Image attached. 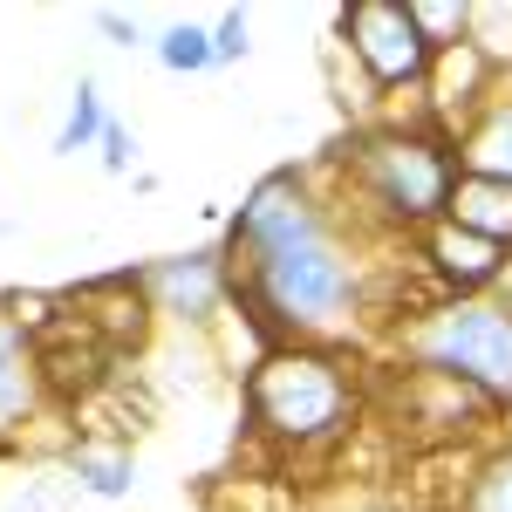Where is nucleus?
Masks as SVG:
<instances>
[{
  "instance_id": "1",
  "label": "nucleus",
  "mask_w": 512,
  "mask_h": 512,
  "mask_svg": "<svg viewBox=\"0 0 512 512\" xmlns=\"http://www.w3.org/2000/svg\"><path fill=\"white\" fill-rule=\"evenodd\" d=\"M233 274V315H246L260 349H274V342L349 349L369 321H383L376 315V260H362V226L349 212L328 219L321 233L274 246V253L233 260Z\"/></svg>"
},
{
  "instance_id": "2",
  "label": "nucleus",
  "mask_w": 512,
  "mask_h": 512,
  "mask_svg": "<svg viewBox=\"0 0 512 512\" xmlns=\"http://www.w3.org/2000/svg\"><path fill=\"white\" fill-rule=\"evenodd\" d=\"M342 212H349L362 233L376 239H396V246H410V239L437 226L444 219V198L458 185V158H451V137L431 130L424 117H376L362 123L349 144H342Z\"/></svg>"
},
{
  "instance_id": "3",
  "label": "nucleus",
  "mask_w": 512,
  "mask_h": 512,
  "mask_svg": "<svg viewBox=\"0 0 512 512\" xmlns=\"http://www.w3.org/2000/svg\"><path fill=\"white\" fill-rule=\"evenodd\" d=\"M369 417V369L355 349L274 342L246 369V424L280 458H321Z\"/></svg>"
},
{
  "instance_id": "4",
  "label": "nucleus",
  "mask_w": 512,
  "mask_h": 512,
  "mask_svg": "<svg viewBox=\"0 0 512 512\" xmlns=\"http://www.w3.org/2000/svg\"><path fill=\"white\" fill-rule=\"evenodd\" d=\"M390 349L403 369H431L451 383H472L478 396L512 403V301L506 294H458V301H424L417 315L390 328Z\"/></svg>"
},
{
  "instance_id": "5",
  "label": "nucleus",
  "mask_w": 512,
  "mask_h": 512,
  "mask_svg": "<svg viewBox=\"0 0 512 512\" xmlns=\"http://www.w3.org/2000/svg\"><path fill=\"white\" fill-rule=\"evenodd\" d=\"M335 35L349 48V62L369 76V89L383 96H417L424 76H431V41L417 35L410 21V0H349L335 14Z\"/></svg>"
},
{
  "instance_id": "6",
  "label": "nucleus",
  "mask_w": 512,
  "mask_h": 512,
  "mask_svg": "<svg viewBox=\"0 0 512 512\" xmlns=\"http://www.w3.org/2000/svg\"><path fill=\"white\" fill-rule=\"evenodd\" d=\"M137 287H144V301H151L158 321H178L192 335H212L219 321L233 315L239 274H233L226 239H219V246H185V253H164L151 267H137Z\"/></svg>"
},
{
  "instance_id": "7",
  "label": "nucleus",
  "mask_w": 512,
  "mask_h": 512,
  "mask_svg": "<svg viewBox=\"0 0 512 512\" xmlns=\"http://www.w3.org/2000/svg\"><path fill=\"white\" fill-rule=\"evenodd\" d=\"M48 410H55V383H48L41 335L14 308V294H0V451H14Z\"/></svg>"
},
{
  "instance_id": "8",
  "label": "nucleus",
  "mask_w": 512,
  "mask_h": 512,
  "mask_svg": "<svg viewBox=\"0 0 512 512\" xmlns=\"http://www.w3.org/2000/svg\"><path fill=\"white\" fill-rule=\"evenodd\" d=\"M403 417L410 431L431 437V444H492L499 437V403L478 396L472 383H451L431 369H403Z\"/></svg>"
},
{
  "instance_id": "9",
  "label": "nucleus",
  "mask_w": 512,
  "mask_h": 512,
  "mask_svg": "<svg viewBox=\"0 0 512 512\" xmlns=\"http://www.w3.org/2000/svg\"><path fill=\"white\" fill-rule=\"evenodd\" d=\"M410 246H417V274L431 280V301L499 294V287H506L512 253H506V246H492V239H478V233H465V226H451V219L424 226Z\"/></svg>"
},
{
  "instance_id": "10",
  "label": "nucleus",
  "mask_w": 512,
  "mask_h": 512,
  "mask_svg": "<svg viewBox=\"0 0 512 512\" xmlns=\"http://www.w3.org/2000/svg\"><path fill=\"white\" fill-rule=\"evenodd\" d=\"M492 82H499V69H492V55H485L478 41L437 48L431 76H424V89H417V117L431 123V130H444V137H458L465 117L492 96Z\"/></svg>"
},
{
  "instance_id": "11",
  "label": "nucleus",
  "mask_w": 512,
  "mask_h": 512,
  "mask_svg": "<svg viewBox=\"0 0 512 512\" xmlns=\"http://www.w3.org/2000/svg\"><path fill=\"white\" fill-rule=\"evenodd\" d=\"M69 308H76V321L103 342L110 355L123 349H144L151 342V328H158V315H151V301H144V287H137V274H103L89 280V287H76L69 294Z\"/></svg>"
},
{
  "instance_id": "12",
  "label": "nucleus",
  "mask_w": 512,
  "mask_h": 512,
  "mask_svg": "<svg viewBox=\"0 0 512 512\" xmlns=\"http://www.w3.org/2000/svg\"><path fill=\"white\" fill-rule=\"evenodd\" d=\"M451 158H458V171H472V178H506L512 185V69H499L492 96L451 137Z\"/></svg>"
},
{
  "instance_id": "13",
  "label": "nucleus",
  "mask_w": 512,
  "mask_h": 512,
  "mask_svg": "<svg viewBox=\"0 0 512 512\" xmlns=\"http://www.w3.org/2000/svg\"><path fill=\"white\" fill-rule=\"evenodd\" d=\"M444 219L512 253V185L506 178H472V171H458V185L444 198Z\"/></svg>"
},
{
  "instance_id": "14",
  "label": "nucleus",
  "mask_w": 512,
  "mask_h": 512,
  "mask_svg": "<svg viewBox=\"0 0 512 512\" xmlns=\"http://www.w3.org/2000/svg\"><path fill=\"white\" fill-rule=\"evenodd\" d=\"M451 512H512V437H492L465 458Z\"/></svg>"
},
{
  "instance_id": "15",
  "label": "nucleus",
  "mask_w": 512,
  "mask_h": 512,
  "mask_svg": "<svg viewBox=\"0 0 512 512\" xmlns=\"http://www.w3.org/2000/svg\"><path fill=\"white\" fill-rule=\"evenodd\" d=\"M69 478H76V492H89V499H130L137 458H130V444L82 437V444H69Z\"/></svg>"
},
{
  "instance_id": "16",
  "label": "nucleus",
  "mask_w": 512,
  "mask_h": 512,
  "mask_svg": "<svg viewBox=\"0 0 512 512\" xmlns=\"http://www.w3.org/2000/svg\"><path fill=\"white\" fill-rule=\"evenodd\" d=\"M103 130H110L103 89H96V76H82V82H76V96H69V117H62V130H55V151H62V158H76V151H96V144H103Z\"/></svg>"
},
{
  "instance_id": "17",
  "label": "nucleus",
  "mask_w": 512,
  "mask_h": 512,
  "mask_svg": "<svg viewBox=\"0 0 512 512\" xmlns=\"http://www.w3.org/2000/svg\"><path fill=\"white\" fill-rule=\"evenodd\" d=\"M158 62L171 76H205V69H219V55H212V28H198V21H171L158 41Z\"/></svg>"
},
{
  "instance_id": "18",
  "label": "nucleus",
  "mask_w": 512,
  "mask_h": 512,
  "mask_svg": "<svg viewBox=\"0 0 512 512\" xmlns=\"http://www.w3.org/2000/svg\"><path fill=\"white\" fill-rule=\"evenodd\" d=\"M410 21H417V35L431 41V55H437V48L472 41L478 7H472V0H410Z\"/></svg>"
},
{
  "instance_id": "19",
  "label": "nucleus",
  "mask_w": 512,
  "mask_h": 512,
  "mask_svg": "<svg viewBox=\"0 0 512 512\" xmlns=\"http://www.w3.org/2000/svg\"><path fill=\"white\" fill-rule=\"evenodd\" d=\"M246 48H253V41H246V7H226V14L212 21V55H219V69H226V62H246Z\"/></svg>"
},
{
  "instance_id": "20",
  "label": "nucleus",
  "mask_w": 512,
  "mask_h": 512,
  "mask_svg": "<svg viewBox=\"0 0 512 512\" xmlns=\"http://www.w3.org/2000/svg\"><path fill=\"white\" fill-rule=\"evenodd\" d=\"M96 158H103V171H117V178H123V171L137 164V130L110 117V130H103V144H96Z\"/></svg>"
},
{
  "instance_id": "21",
  "label": "nucleus",
  "mask_w": 512,
  "mask_h": 512,
  "mask_svg": "<svg viewBox=\"0 0 512 512\" xmlns=\"http://www.w3.org/2000/svg\"><path fill=\"white\" fill-rule=\"evenodd\" d=\"M96 28H103V35L117 41V48H137V14H123V7H96Z\"/></svg>"
},
{
  "instance_id": "22",
  "label": "nucleus",
  "mask_w": 512,
  "mask_h": 512,
  "mask_svg": "<svg viewBox=\"0 0 512 512\" xmlns=\"http://www.w3.org/2000/svg\"><path fill=\"white\" fill-rule=\"evenodd\" d=\"M328 512H403L396 499H383V492H369V499H335Z\"/></svg>"
},
{
  "instance_id": "23",
  "label": "nucleus",
  "mask_w": 512,
  "mask_h": 512,
  "mask_svg": "<svg viewBox=\"0 0 512 512\" xmlns=\"http://www.w3.org/2000/svg\"><path fill=\"white\" fill-rule=\"evenodd\" d=\"M499 437H512V403H506V417H499Z\"/></svg>"
}]
</instances>
